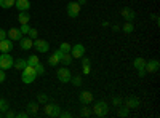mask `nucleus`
<instances>
[{"label":"nucleus","instance_id":"obj_1","mask_svg":"<svg viewBox=\"0 0 160 118\" xmlns=\"http://www.w3.org/2000/svg\"><path fill=\"white\" fill-rule=\"evenodd\" d=\"M35 78H37V72H35V67L34 65H26V67L22 69V77H21V80L22 83L26 85H31L32 82H35Z\"/></svg>","mask_w":160,"mask_h":118},{"label":"nucleus","instance_id":"obj_2","mask_svg":"<svg viewBox=\"0 0 160 118\" xmlns=\"http://www.w3.org/2000/svg\"><path fill=\"white\" fill-rule=\"evenodd\" d=\"M108 112H109V107H108V104H106L104 101L96 102L95 107H93V113H95L96 116H99V118L106 116V115H108Z\"/></svg>","mask_w":160,"mask_h":118},{"label":"nucleus","instance_id":"obj_3","mask_svg":"<svg viewBox=\"0 0 160 118\" xmlns=\"http://www.w3.org/2000/svg\"><path fill=\"white\" fill-rule=\"evenodd\" d=\"M13 64H15V59H13V56H10V53H2L0 54V69H11Z\"/></svg>","mask_w":160,"mask_h":118},{"label":"nucleus","instance_id":"obj_4","mask_svg":"<svg viewBox=\"0 0 160 118\" xmlns=\"http://www.w3.org/2000/svg\"><path fill=\"white\" fill-rule=\"evenodd\" d=\"M45 115H48V116H53V118H56V116H59V113H61V107L58 106V104H48V102H45Z\"/></svg>","mask_w":160,"mask_h":118},{"label":"nucleus","instance_id":"obj_5","mask_svg":"<svg viewBox=\"0 0 160 118\" xmlns=\"http://www.w3.org/2000/svg\"><path fill=\"white\" fill-rule=\"evenodd\" d=\"M56 77H58V80H59L61 83H69L71 78H72V73H71L69 69L62 67V69H58V70H56Z\"/></svg>","mask_w":160,"mask_h":118},{"label":"nucleus","instance_id":"obj_6","mask_svg":"<svg viewBox=\"0 0 160 118\" xmlns=\"http://www.w3.org/2000/svg\"><path fill=\"white\" fill-rule=\"evenodd\" d=\"M32 46H35L38 53H48V50H50V43L47 40H42V38H35Z\"/></svg>","mask_w":160,"mask_h":118},{"label":"nucleus","instance_id":"obj_7","mask_svg":"<svg viewBox=\"0 0 160 118\" xmlns=\"http://www.w3.org/2000/svg\"><path fill=\"white\" fill-rule=\"evenodd\" d=\"M71 56L74 59H80L82 56H85V46L82 43H75L74 46H71Z\"/></svg>","mask_w":160,"mask_h":118},{"label":"nucleus","instance_id":"obj_8","mask_svg":"<svg viewBox=\"0 0 160 118\" xmlns=\"http://www.w3.org/2000/svg\"><path fill=\"white\" fill-rule=\"evenodd\" d=\"M80 13V5L77 2H69L68 3V16L69 18H77Z\"/></svg>","mask_w":160,"mask_h":118},{"label":"nucleus","instance_id":"obj_9","mask_svg":"<svg viewBox=\"0 0 160 118\" xmlns=\"http://www.w3.org/2000/svg\"><path fill=\"white\" fill-rule=\"evenodd\" d=\"M133 65H135V69L138 70V73H139V77H144L146 75V61L142 59V58H136L135 61H133Z\"/></svg>","mask_w":160,"mask_h":118},{"label":"nucleus","instance_id":"obj_10","mask_svg":"<svg viewBox=\"0 0 160 118\" xmlns=\"http://www.w3.org/2000/svg\"><path fill=\"white\" fill-rule=\"evenodd\" d=\"M7 37L10 38L11 42H19L21 38H22V34H21V31H19V29L11 27L10 31H7Z\"/></svg>","mask_w":160,"mask_h":118},{"label":"nucleus","instance_id":"obj_11","mask_svg":"<svg viewBox=\"0 0 160 118\" xmlns=\"http://www.w3.org/2000/svg\"><path fill=\"white\" fill-rule=\"evenodd\" d=\"M160 67V64L157 59H151V61H146V72H149V73H155Z\"/></svg>","mask_w":160,"mask_h":118},{"label":"nucleus","instance_id":"obj_12","mask_svg":"<svg viewBox=\"0 0 160 118\" xmlns=\"http://www.w3.org/2000/svg\"><path fill=\"white\" fill-rule=\"evenodd\" d=\"M61 54H62V51H61V50H56L51 56H48V64L51 65V67H56V65L59 64V58H61Z\"/></svg>","mask_w":160,"mask_h":118},{"label":"nucleus","instance_id":"obj_13","mask_svg":"<svg viewBox=\"0 0 160 118\" xmlns=\"http://www.w3.org/2000/svg\"><path fill=\"white\" fill-rule=\"evenodd\" d=\"M13 50V43L10 38H3V40H0V51L2 53H10Z\"/></svg>","mask_w":160,"mask_h":118},{"label":"nucleus","instance_id":"obj_14","mask_svg":"<svg viewBox=\"0 0 160 118\" xmlns=\"http://www.w3.org/2000/svg\"><path fill=\"white\" fill-rule=\"evenodd\" d=\"M122 16L125 18V21L133 22V21H135V18H136V13L133 11L131 8H123V10H122Z\"/></svg>","mask_w":160,"mask_h":118},{"label":"nucleus","instance_id":"obj_15","mask_svg":"<svg viewBox=\"0 0 160 118\" xmlns=\"http://www.w3.org/2000/svg\"><path fill=\"white\" fill-rule=\"evenodd\" d=\"M78 99H80V102H82L83 106H88V104L93 101V94L90 93V91H82L80 96H78Z\"/></svg>","mask_w":160,"mask_h":118},{"label":"nucleus","instance_id":"obj_16","mask_svg":"<svg viewBox=\"0 0 160 118\" xmlns=\"http://www.w3.org/2000/svg\"><path fill=\"white\" fill-rule=\"evenodd\" d=\"M125 106H127L128 109H138V107H139V99H138L136 96H130V97H127V101H125Z\"/></svg>","mask_w":160,"mask_h":118},{"label":"nucleus","instance_id":"obj_17","mask_svg":"<svg viewBox=\"0 0 160 118\" xmlns=\"http://www.w3.org/2000/svg\"><path fill=\"white\" fill-rule=\"evenodd\" d=\"M15 7L19 11H28L31 8V2L29 0H15Z\"/></svg>","mask_w":160,"mask_h":118},{"label":"nucleus","instance_id":"obj_18","mask_svg":"<svg viewBox=\"0 0 160 118\" xmlns=\"http://www.w3.org/2000/svg\"><path fill=\"white\" fill-rule=\"evenodd\" d=\"M32 43H34V40H32V38H29V37H24V38H21V40H19V46L24 51L31 50L32 48Z\"/></svg>","mask_w":160,"mask_h":118},{"label":"nucleus","instance_id":"obj_19","mask_svg":"<svg viewBox=\"0 0 160 118\" xmlns=\"http://www.w3.org/2000/svg\"><path fill=\"white\" fill-rule=\"evenodd\" d=\"M18 21H19L21 24H29V21H31V16L28 15V11H19Z\"/></svg>","mask_w":160,"mask_h":118},{"label":"nucleus","instance_id":"obj_20","mask_svg":"<svg viewBox=\"0 0 160 118\" xmlns=\"http://www.w3.org/2000/svg\"><path fill=\"white\" fill-rule=\"evenodd\" d=\"M26 65H28V61L26 59H22V58H19V59H16L15 61V64H13V67L15 69H18V70H22Z\"/></svg>","mask_w":160,"mask_h":118},{"label":"nucleus","instance_id":"obj_21","mask_svg":"<svg viewBox=\"0 0 160 118\" xmlns=\"http://www.w3.org/2000/svg\"><path fill=\"white\" fill-rule=\"evenodd\" d=\"M59 62H62L64 65H69V64L72 62V56H71V53H62L61 58H59Z\"/></svg>","mask_w":160,"mask_h":118},{"label":"nucleus","instance_id":"obj_22","mask_svg":"<svg viewBox=\"0 0 160 118\" xmlns=\"http://www.w3.org/2000/svg\"><path fill=\"white\" fill-rule=\"evenodd\" d=\"M37 112H38V106L35 102H29L28 104V113H29V116L31 115H37Z\"/></svg>","mask_w":160,"mask_h":118},{"label":"nucleus","instance_id":"obj_23","mask_svg":"<svg viewBox=\"0 0 160 118\" xmlns=\"http://www.w3.org/2000/svg\"><path fill=\"white\" fill-rule=\"evenodd\" d=\"M0 7L2 8H11V7H15V0H0Z\"/></svg>","mask_w":160,"mask_h":118},{"label":"nucleus","instance_id":"obj_24","mask_svg":"<svg viewBox=\"0 0 160 118\" xmlns=\"http://www.w3.org/2000/svg\"><path fill=\"white\" fill-rule=\"evenodd\" d=\"M122 31H123L125 34H131L133 31H135V27H133V24H131V22H128V21H127V22L123 24V27H122Z\"/></svg>","mask_w":160,"mask_h":118},{"label":"nucleus","instance_id":"obj_25","mask_svg":"<svg viewBox=\"0 0 160 118\" xmlns=\"http://www.w3.org/2000/svg\"><path fill=\"white\" fill-rule=\"evenodd\" d=\"M10 109V104L5 99H0V112H7Z\"/></svg>","mask_w":160,"mask_h":118},{"label":"nucleus","instance_id":"obj_26","mask_svg":"<svg viewBox=\"0 0 160 118\" xmlns=\"http://www.w3.org/2000/svg\"><path fill=\"white\" fill-rule=\"evenodd\" d=\"M26 61H28V64H29V65H35V64H38V62H40V61H38V56H35V54H34V56H29Z\"/></svg>","mask_w":160,"mask_h":118},{"label":"nucleus","instance_id":"obj_27","mask_svg":"<svg viewBox=\"0 0 160 118\" xmlns=\"http://www.w3.org/2000/svg\"><path fill=\"white\" fill-rule=\"evenodd\" d=\"M34 67H35V72H37V75H43V73H45V67H43V65L40 64V62H38V64H35Z\"/></svg>","mask_w":160,"mask_h":118},{"label":"nucleus","instance_id":"obj_28","mask_svg":"<svg viewBox=\"0 0 160 118\" xmlns=\"http://www.w3.org/2000/svg\"><path fill=\"white\" fill-rule=\"evenodd\" d=\"M128 113H130V109H128L127 106L118 109V116H128Z\"/></svg>","mask_w":160,"mask_h":118},{"label":"nucleus","instance_id":"obj_29","mask_svg":"<svg viewBox=\"0 0 160 118\" xmlns=\"http://www.w3.org/2000/svg\"><path fill=\"white\" fill-rule=\"evenodd\" d=\"M28 34H29V38H32V40H35V38H37V35H38V31H37L35 27H31Z\"/></svg>","mask_w":160,"mask_h":118},{"label":"nucleus","instance_id":"obj_30","mask_svg":"<svg viewBox=\"0 0 160 118\" xmlns=\"http://www.w3.org/2000/svg\"><path fill=\"white\" fill-rule=\"evenodd\" d=\"M59 50L62 51V53H71V45L69 43H61Z\"/></svg>","mask_w":160,"mask_h":118},{"label":"nucleus","instance_id":"obj_31","mask_svg":"<svg viewBox=\"0 0 160 118\" xmlns=\"http://www.w3.org/2000/svg\"><path fill=\"white\" fill-rule=\"evenodd\" d=\"M71 82L74 83V86H80V85H82V78H80V77H74V78H71Z\"/></svg>","mask_w":160,"mask_h":118},{"label":"nucleus","instance_id":"obj_32","mask_svg":"<svg viewBox=\"0 0 160 118\" xmlns=\"http://www.w3.org/2000/svg\"><path fill=\"white\" fill-rule=\"evenodd\" d=\"M29 24H21V27H19V31H21V34H28L29 32Z\"/></svg>","mask_w":160,"mask_h":118},{"label":"nucleus","instance_id":"obj_33","mask_svg":"<svg viewBox=\"0 0 160 118\" xmlns=\"http://www.w3.org/2000/svg\"><path fill=\"white\" fill-rule=\"evenodd\" d=\"M80 115H82V116H90L91 112H90L88 107H82V112H80Z\"/></svg>","mask_w":160,"mask_h":118},{"label":"nucleus","instance_id":"obj_34","mask_svg":"<svg viewBox=\"0 0 160 118\" xmlns=\"http://www.w3.org/2000/svg\"><path fill=\"white\" fill-rule=\"evenodd\" d=\"M37 99H38V102H43V104L48 102V96H47V94H38Z\"/></svg>","mask_w":160,"mask_h":118},{"label":"nucleus","instance_id":"obj_35","mask_svg":"<svg viewBox=\"0 0 160 118\" xmlns=\"http://www.w3.org/2000/svg\"><path fill=\"white\" fill-rule=\"evenodd\" d=\"M112 104H114L115 107H120V106H122V99H120V97H114L112 99Z\"/></svg>","mask_w":160,"mask_h":118},{"label":"nucleus","instance_id":"obj_36","mask_svg":"<svg viewBox=\"0 0 160 118\" xmlns=\"http://www.w3.org/2000/svg\"><path fill=\"white\" fill-rule=\"evenodd\" d=\"M80 59H82V67H87V65H90V59H88L87 56H82Z\"/></svg>","mask_w":160,"mask_h":118},{"label":"nucleus","instance_id":"obj_37","mask_svg":"<svg viewBox=\"0 0 160 118\" xmlns=\"http://www.w3.org/2000/svg\"><path fill=\"white\" fill-rule=\"evenodd\" d=\"M5 78H7V73L3 69H0V83H3L5 82Z\"/></svg>","mask_w":160,"mask_h":118},{"label":"nucleus","instance_id":"obj_38","mask_svg":"<svg viewBox=\"0 0 160 118\" xmlns=\"http://www.w3.org/2000/svg\"><path fill=\"white\" fill-rule=\"evenodd\" d=\"M15 116H18V118H28L29 113H28V112H19V113H16Z\"/></svg>","mask_w":160,"mask_h":118},{"label":"nucleus","instance_id":"obj_39","mask_svg":"<svg viewBox=\"0 0 160 118\" xmlns=\"http://www.w3.org/2000/svg\"><path fill=\"white\" fill-rule=\"evenodd\" d=\"M3 38H7V31L0 27V40H3Z\"/></svg>","mask_w":160,"mask_h":118},{"label":"nucleus","instance_id":"obj_40","mask_svg":"<svg viewBox=\"0 0 160 118\" xmlns=\"http://www.w3.org/2000/svg\"><path fill=\"white\" fill-rule=\"evenodd\" d=\"M59 116H62V118H71V116H72V113H69V112H61V113H59Z\"/></svg>","mask_w":160,"mask_h":118},{"label":"nucleus","instance_id":"obj_41","mask_svg":"<svg viewBox=\"0 0 160 118\" xmlns=\"http://www.w3.org/2000/svg\"><path fill=\"white\" fill-rule=\"evenodd\" d=\"M5 116H7V118H13V116H15V113H13V112L8 109V110L5 112Z\"/></svg>","mask_w":160,"mask_h":118},{"label":"nucleus","instance_id":"obj_42","mask_svg":"<svg viewBox=\"0 0 160 118\" xmlns=\"http://www.w3.org/2000/svg\"><path fill=\"white\" fill-rule=\"evenodd\" d=\"M82 70H83V73H85V75H88V73L91 72V69H90V65H87V67H83Z\"/></svg>","mask_w":160,"mask_h":118},{"label":"nucleus","instance_id":"obj_43","mask_svg":"<svg viewBox=\"0 0 160 118\" xmlns=\"http://www.w3.org/2000/svg\"><path fill=\"white\" fill-rule=\"evenodd\" d=\"M77 3H78L80 7H82V5H85V3H87V0H78V2H77Z\"/></svg>","mask_w":160,"mask_h":118},{"label":"nucleus","instance_id":"obj_44","mask_svg":"<svg viewBox=\"0 0 160 118\" xmlns=\"http://www.w3.org/2000/svg\"><path fill=\"white\" fill-rule=\"evenodd\" d=\"M0 116H2V113H0Z\"/></svg>","mask_w":160,"mask_h":118}]
</instances>
